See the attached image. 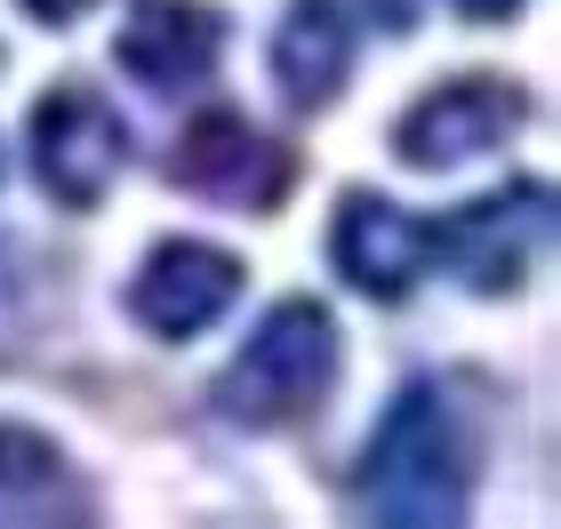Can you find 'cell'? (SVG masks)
Masks as SVG:
<instances>
[{
    "instance_id": "cell-1",
    "label": "cell",
    "mask_w": 561,
    "mask_h": 529,
    "mask_svg": "<svg viewBox=\"0 0 561 529\" xmlns=\"http://www.w3.org/2000/svg\"><path fill=\"white\" fill-rule=\"evenodd\" d=\"M353 506L369 521H410V529H449L466 514V441H457L433 386H410L386 410L362 473H353Z\"/></svg>"
},
{
    "instance_id": "cell-2",
    "label": "cell",
    "mask_w": 561,
    "mask_h": 529,
    "mask_svg": "<svg viewBox=\"0 0 561 529\" xmlns=\"http://www.w3.org/2000/svg\"><path fill=\"white\" fill-rule=\"evenodd\" d=\"M329 377H337V321L321 306H305V297H289V306H273L257 321V337L225 361L217 410L233 425H297L329 393Z\"/></svg>"
},
{
    "instance_id": "cell-3",
    "label": "cell",
    "mask_w": 561,
    "mask_h": 529,
    "mask_svg": "<svg viewBox=\"0 0 561 529\" xmlns=\"http://www.w3.org/2000/svg\"><path fill=\"white\" fill-rule=\"evenodd\" d=\"M553 233V193L546 185H505V193H481L466 200L449 225H433V249L466 273L473 289H522L529 281V265H538V249Z\"/></svg>"
},
{
    "instance_id": "cell-4",
    "label": "cell",
    "mask_w": 561,
    "mask_h": 529,
    "mask_svg": "<svg viewBox=\"0 0 561 529\" xmlns=\"http://www.w3.org/2000/svg\"><path fill=\"white\" fill-rule=\"evenodd\" d=\"M121 145H129L121 113L81 81L48 89L33 105V169L65 209H96V200H105V185L121 176Z\"/></svg>"
},
{
    "instance_id": "cell-5",
    "label": "cell",
    "mask_w": 561,
    "mask_h": 529,
    "mask_svg": "<svg viewBox=\"0 0 561 529\" xmlns=\"http://www.w3.org/2000/svg\"><path fill=\"white\" fill-rule=\"evenodd\" d=\"M522 120H529V96L522 89H505L497 72H466V81L417 96V105L401 113L393 145H401V161H410V169H449L466 153H490V145L505 129H522Z\"/></svg>"
},
{
    "instance_id": "cell-6",
    "label": "cell",
    "mask_w": 561,
    "mask_h": 529,
    "mask_svg": "<svg viewBox=\"0 0 561 529\" xmlns=\"http://www.w3.org/2000/svg\"><path fill=\"white\" fill-rule=\"evenodd\" d=\"M241 297V257L233 249H209V241H161L137 273L129 306L152 337H193Z\"/></svg>"
},
{
    "instance_id": "cell-7",
    "label": "cell",
    "mask_w": 561,
    "mask_h": 529,
    "mask_svg": "<svg viewBox=\"0 0 561 529\" xmlns=\"http://www.w3.org/2000/svg\"><path fill=\"white\" fill-rule=\"evenodd\" d=\"M329 257H337V273L362 297H386L393 306V297H410V281L433 257V225L401 217L393 200H377V193H345L337 225H329Z\"/></svg>"
},
{
    "instance_id": "cell-8",
    "label": "cell",
    "mask_w": 561,
    "mask_h": 529,
    "mask_svg": "<svg viewBox=\"0 0 561 529\" xmlns=\"http://www.w3.org/2000/svg\"><path fill=\"white\" fill-rule=\"evenodd\" d=\"M176 185H193L201 200H233V209H273L280 185H289V161L249 129L241 113H201L185 137H176Z\"/></svg>"
},
{
    "instance_id": "cell-9",
    "label": "cell",
    "mask_w": 561,
    "mask_h": 529,
    "mask_svg": "<svg viewBox=\"0 0 561 529\" xmlns=\"http://www.w3.org/2000/svg\"><path fill=\"white\" fill-rule=\"evenodd\" d=\"M225 24L217 9H193V0H137L129 24H121V65L137 72L145 89H185L217 65Z\"/></svg>"
},
{
    "instance_id": "cell-10",
    "label": "cell",
    "mask_w": 561,
    "mask_h": 529,
    "mask_svg": "<svg viewBox=\"0 0 561 529\" xmlns=\"http://www.w3.org/2000/svg\"><path fill=\"white\" fill-rule=\"evenodd\" d=\"M353 24L329 9V0H289V16H280L273 33V81L289 105H321V96H337L345 65H353Z\"/></svg>"
},
{
    "instance_id": "cell-11",
    "label": "cell",
    "mask_w": 561,
    "mask_h": 529,
    "mask_svg": "<svg viewBox=\"0 0 561 529\" xmlns=\"http://www.w3.org/2000/svg\"><path fill=\"white\" fill-rule=\"evenodd\" d=\"M65 473L57 441H41L33 425H0V497H24V490H48Z\"/></svg>"
},
{
    "instance_id": "cell-12",
    "label": "cell",
    "mask_w": 561,
    "mask_h": 529,
    "mask_svg": "<svg viewBox=\"0 0 561 529\" xmlns=\"http://www.w3.org/2000/svg\"><path fill=\"white\" fill-rule=\"evenodd\" d=\"M329 9H337L353 33H369V24H401V16H410V0H329Z\"/></svg>"
},
{
    "instance_id": "cell-13",
    "label": "cell",
    "mask_w": 561,
    "mask_h": 529,
    "mask_svg": "<svg viewBox=\"0 0 561 529\" xmlns=\"http://www.w3.org/2000/svg\"><path fill=\"white\" fill-rule=\"evenodd\" d=\"M24 9H33L41 24H72V16H81V9H89V0H24Z\"/></svg>"
},
{
    "instance_id": "cell-14",
    "label": "cell",
    "mask_w": 561,
    "mask_h": 529,
    "mask_svg": "<svg viewBox=\"0 0 561 529\" xmlns=\"http://www.w3.org/2000/svg\"><path fill=\"white\" fill-rule=\"evenodd\" d=\"M522 9V0H457V16H481V24H490V16H514Z\"/></svg>"
}]
</instances>
